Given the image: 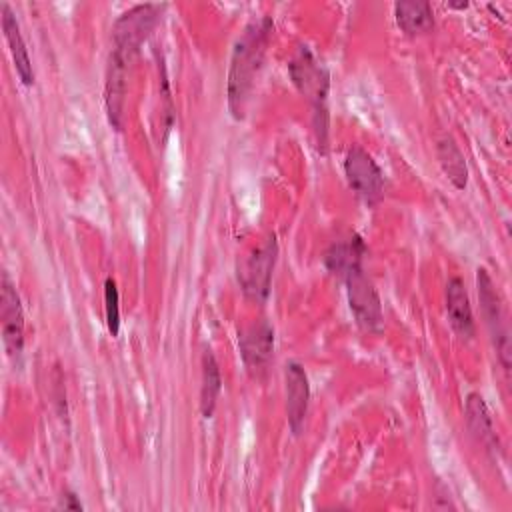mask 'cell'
Returning <instances> with one entry per match:
<instances>
[{"label": "cell", "mask_w": 512, "mask_h": 512, "mask_svg": "<svg viewBox=\"0 0 512 512\" xmlns=\"http://www.w3.org/2000/svg\"><path fill=\"white\" fill-rule=\"evenodd\" d=\"M60 506L66 508V510H82V504H80V500L76 498V494H74V492H68V490L62 494Z\"/></svg>", "instance_id": "obj_20"}, {"label": "cell", "mask_w": 512, "mask_h": 512, "mask_svg": "<svg viewBox=\"0 0 512 512\" xmlns=\"http://www.w3.org/2000/svg\"><path fill=\"white\" fill-rule=\"evenodd\" d=\"M310 386L304 368L298 362L286 364V416L294 434H300L308 414Z\"/></svg>", "instance_id": "obj_10"}, {"label": "cell", "mask_w": 512, "mask_h": 512, "mask_svg": "<svg viewBox=\"0 0 512 512\" xmlns=\"http://www.w3.org/2000/svg\"><path fill=\"white\" fill-rule=\"evenodd\" d=\"M344 174L350 188L368 204H374L382 198L384 192V174L374 162V158L362 148L352 146L344 158Z\"/></svg>", "instance_id": "obj_6"}, {"label": "cell", "mask_w": 512, "mask_h": 512, "mask_svg": "<svg viewBox=\"0 0 512 512\" xmlns=\"http://www.w3.org/2000/svg\"><path fill=\"white\" fill-rule=\"evenodd\" d=\"M2 30H4L6 42L10 46V54H12V60H14V66H16V72H18L22 84L32 86L34 84L32 62H30L26 44L22 40L18 20H16V16H14V12L10 10L8 4H2Z\"/></svg>", "instance_id": "obj_13"}, {"label": "cell", "mask_w": 512, "mask_h": 512, "mask_svg": "<svg viewBox=\"0 0 512 512\" xmlns=\"http://www.w3.org/2000/svg\"><path fill=\"white\" fill-rule=\"evenodd\" d=\"M366 254V246L360 236H352L348 240L336 242L328 248L324 256V264L328 272H332L338 278H346L350 272L362 268V258Z\"/></svg>", "instance_id": "obj_12"}, {"label": "cell", "mask_w": 512, "mask_h": 512, "mask_svg": "<svg viewBox=\"0 0 512 512\" xmlns=\"http://www.w3.org/2000/svg\"><path fill=\"white\" fill-rule=\"evenodd\" d=\"M278 244L276 236H266L260 246H256L250 256L244 260V264L238 268V282L242 286V292L254 300L264 302L270 292V280L272 270L276 264Z\"/></svg>", "instance_id": "obj_4"}, {"label": "cell", "mask_w": 512, "mask_h": 512, "mask_svg": "<svg viewBox=\"0 0 512 512\" xmlns=\"http://www.w3.org/2000/svg\"><path fill=\"white\" fill-rule=\"evenodd\" d=\"M126 62L110 56L108 78H106V110L110 124L120 130L122 128V106L126 92Z\"/></svg>", "instance_id": "obj_14"}, {"label": "cell", "mask_w": 512, "mask_h": 512, "mask_svg": "<svg viewBox=\"0 0 512 512\" xmlns=\"http://www.w3.org/2000/svg\"><path fill=\"white\" fill-rule=\"evenodd\" d=\"M466 420H468V426H470L472 434L482 444H486L488 448H496V432H494V426H492L490 412L486 408L484 398L476 392L468 394V398H466Z\"/></svg>", "instance_id": "obj_16"}, {"label": "cell", "mask_w": 512, "mask_h": 512, "mask_svg": "<svg viewBox=\"0 0 512 512\" xmlns=\"http://www.w3.org/2000/svg\"><path fill=\"white\" fill-rule=\"evenodd\" d=\"M290 70V78L294 82V86L300 90V94H304L316 112V126L322 120L326 122V98H328V72L324 70L322 64H318V60L314 58V54L302 46L296 56L290 60L288 64Z\"/></svg>", "instance_id": "obj_3"}, {"label": "cell", "mask_w": 512, "mask_h": 512, "mask_svg": "<svg viewBox=\"0 0 512 512\" xmlns=\"http://www.w3.org/2000/svg\"><path fill=\"white\" fill-rule=\"evenodd\" d=\"M344 282H346L348 302H350V310L354 314L356 324L364 332H380L382 324H384L382 306H380L378 292H376L374 284L370 282V278H366L364 270L358 268V270L350 272L344 278Z\"/></svg>", "instance_id": "obj_5"}, {"label": "cell", "mask_w": 512, "mask_h": 512, "mask_svg": "<svg viewBox=\"0 0 512 512\" xmlns=\"http://www.w3.org/2000/svg\"><path fill=\"white\" fill-rule=\"evenodd\" d=\"M446 312L452 328L462 338L474 336V316L468 294L460 278H450L446 284Z\"/></svg>", "instance_id": "obj_11"}, {"label": "cell", "mask_w": 512, "mask_h": 512, "mask_svg": "<svg viewBox=\"0 0 512 512\" xmlns=\"http://www.w3.org/2000/svg\"><path fill=\"white\" fill-rule=\"evenodd\" d=\"M438 152V162L444 170V174L448 176V180L458 188L464 190L468 184V166L464 160V154L460 152V148L456 146V142L452 138H442L436 146Z\"/></svg>", "instance_id": "obj_17"}, {"label": "cell", "mask_w": 512, "mask_h": 512, "mask_svg": "<svg viewBox=\"0 0 512 512\" xmlns=\"http://www.w3.org/2000/svg\"><path fill=\"white\" fill-rule=\"evenodd\" d=\"M394 16L398 26L414 36V34H424L434 26V14L428 2L422 0H404L394 4Z\"/></svg>", "instance_id": "obj_15"}, {"label": "cell", "mask_w": 512, "mask_h": 512, "mask_svg": "<svg viewBox=\"0 0 512 512\" xmlns=\"http://www.w3.org/2000/svg\"><path fill=\"white\" fill-rule=\"evenodd\" d=\"M476 286H478V298H480V308H482L486 326L492 334L500 362L508 370V366H510L508 354L510 352H508V336H506V328H504V320H502L500 298H498L492 278L488 276V272L484 268H478V272H476Z\"/></svg>", "instance_id": "obj_7"}, {"label": "cell", "mask_w": 512, "mask_h": 512, "mask_svg": "<svg viewBox=\"0 0 512 512\" xmlns=\"http://www.w3.org/2000/svg\"><path fill=\"white\" fill-rule=\"evenodd\" d=\"M120 296L116 282L112 278H106L104 282V308H106V324L112 336H118L120 332Z\"/></svg>", "instance_id": "obj_19"}, {"label": "cell", "mask_w": 512, "mask_h": 512, "mask_svg": "<svg viewBox=\"0 0 512 512\" xmlns=\"http://www.w3.org/2000/svg\"><path fill=\"white\" fill-rule=\"evenodd\" d=\"M240 356L244 366L250 372H260L272 358L274 350V330L266 320H258L250 324L238 340Z\"/></svg>", "instance_id": "obj_9"}, {"label": "cell", "mask_w": 512, "mask_h": 512, "mask_svg": "<svg viewBox=\"0 0 512 512\" xmlns=\"http://www.w3.org/2000/svg\"><path fill=\"white\" fill-rule=\"evenodd\" d=\"M0 320L6 352L10 358H18L24 348V316L18 292L10 282L8 274H2L0 284Z\"/></svg>", "instance_id": "obj_8"}, {"label": "cell", "mask_w": 512, "mask_h": 512, "mask_svg": "<svg viewBox=\"0 0 512 512\" xmlns=\"http://www.w3.org/2000/svg\"><path fill=\"white\" fill-rule=\"evenodd\" d=\"M162 6L158 4H138L124 12L112 30V54L122 62H130V58L138 52L140 44L152 32Z\"/></svg>", "instance_id": "obj_2"}, {"label": "cell", "mask_w": 512, "mask_h": 512, "mask_svg": "<svg viewBox=\"0 0 512 512\" xmlns=\"http://www.w3.org/2000/svg\"><path fill=\"white\" fill-rule=\"evenodd\" d=\"M270 20L262 18L260 22L250 24L242 38L236 42L228 72V108L234 118L244 116L246 100L256 76V70L262 62V54L270 34Z\"/></svg>", "instance_id": "obj_1"}, {"label": "cell", "mask_w": 512, "mask_h": 512, "mask_svg": "<svg viewBox=\"0 0 512 512\" xmlns=\"http://www.w3.org/2000/svg\"><path fill=\"white\" fill-rule=\"evenodd\" d=\"M222 388L220 368L216 364V358L210 350L202 356V390H200V410L204 418H210L216 408V398Z\"/></svg>", "instance_id": "obj_18"}]
</instances>
